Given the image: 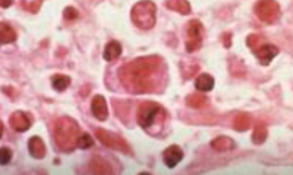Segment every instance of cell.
<instances>
[{"label":"cell","instance_id":"28","mask_svg":"<svg viewBox=\"0 0 293 175\" xmlns=\"http://www.w3.org/2000/svg\"><path fill=\"white\" fill-rule=\"evenodd\" d=\"M2 132H3V125H2V122H1V121H0V139H1Z\"/></svg>","mask_w":293,"mask_h":175},{"label":"cell","instance_id":"20","mask_svg":"<svg viewBox=\"0 0 293 175\" xmlns=\"http://www.w3.org/2000/svg\"><path fill=\"white\" fill-rule=\"evenodd\" d=\"M251 126V117L246 114H241L235 118L234 120V128L236 131L244 132L250 128Z\"/></svg>","mask_w":293,"mask_h":175},{"label":"cell","instance_id":"5","mask_svg":"<svg viewBox=\"0 0 293 175\" xmlns=\"http://www.w3.org/2000/svg\"><path fill=\"white\" fill-rule=\"evenodd\" d=\"M254 13L264 23H275L281 15V9L275 0H259L254 6Z\"/></svg>","mask_w":293,"mask_h":175},{"label":"cell","instance_id":"13","mask_svg":"<svg viewBox=\"0 0 293 175\" xmlns=\"http://www.w3.org/2000/svg\"><path fill=\"white\" fill-rule=\"evenodd\" d=\"M90 171L94 174H110L112 172L110 164L100 157H95L90 163Z\"/></svg>","mask_w":293,"mask_h":175},{"label":"cell","instance_id":"24","mask_svg":"<svg viewBox=\"0 0 293 175\" xmlns=\"http://www.w3.org/2000/svg\"><path fill=\"white\" fill-rule=\"evenodd\" d=\"M93 146V140L87 133H85L83 135H79L78 141H77V146H79L80 149H88Z\"/></svg>","mask_w":293,"mask_h":175},{"label":"cell","instance_id":"14","mask_svg":"<svg viewBox=\"0 0 293 175\" xmlns=\"http://www.w3.org/2000/svg\"><path fill=\"white\" fill-rule=\"evenodd\" d=\"M211 146L215 151L224 152L234 148L235 143L230 138H228V136H219V138L214 139L213 141L211 142Z\"/></svg>","mask_w":293,"mask_h":175},{"label":"cell","instance_id":"11","mask_svg":"<svg viewBox=\"0 0 293 175\" xmlns=\"http://www.w3.org/2000/svg\"><path fill=\"white\" fill-rule=\"evenodd\" d=\"M10 126L15 129L16 132H26L27 129H29L31 122L29 117L22 111H16L9 118Z\"/></svg>","mask_w":293,"mask_h":175},{"label":"cell","instance_id":"1","mask_svg":"<svg viewBox=\"0 0 293 175\" xmlns=\"http://www.w3.org/2000/svg\"><path fill=\"white\" fill-rule=\"evenodd\" d=\"M164 62L160 57H143L133 59L119 70V79L127 92L153 93L163 82Z\"/></svg>","mask_w":293,"mask_h":175},{"label":"cell","instance_id":"3","mask_svg":"<svg viewBox=\"0 0 293 175\" xmlns=\"http://www.w3.org/2000/svg\"><path fill=\"white\" fill-rule=\"evenodd\" d=\"M79 138V126L69 117L60 118L55 125V141L63 151H71L76 148Z\"/></svg>","mask_w":293,"mask_h":175},{"label":"cell","instance_id":"21","mask_svg":"<svg viewBox=\"0 0 293 175\" xmlns=\"http://www.w3.org/2000/svg\"><path fill=\"white\" fill-rule=\"evenodd\" d=\"M52 82H53V87H54V89L58 90V92H63V90L68 88L70 83H71V79H70V77L68 76L58 75L53 77Z\"/></svg>","mask_w":293,"mask_h":175},{"label":"cell","instance_id":"17","mask_svg":"<svg viewBox=\"0 0 293 175\" xmlns=\"http://www.w3.org/2000/svg\"><path fill=\"white\" fill-rule=\"evenodd\" d=\"M214 87V79L207 73H202L196 79V88L200 92H210Z\"/></svg>","mask_w":293,"mask_h":175},{"label":"cell","instance_id":"27","mask_svg":"<svg viewBox=\"0 0 293 175\" xmlns=\"http://www.w3.org/2000/svg\"><path fill=\"white\" fill-rule=\"evenodd\" d=\"M12 3L13 0H0V7H2V8H8Z\"/></svg>","mask_w":293,"mask_h":175},{"label":"cell","instance_id":"4","mask_svg":"<svg viewBox=\"0 0 293 175\" xmlns=\"http://www.w3.org/2000/svg\"><path fill=\"white\" fill-rule=\"evenodd\" d=\"M130 19L137 28L149 30L156 23V5L150 0H142L133 7Z\"/></svg>","mask_w":293,"mask_h":175},{"label":"cell","instance_id":"25","mask_svg":"<svg viewBox=\"0 0 293 175\" xmlns=\"http://www.w3.org/2000/svg\"><path fill=\"white\" fill-rule=\"evenodd\" d=\"M12 159V151L6 146L0 148V164L1 165H7Z\"/></svg>","mask_w":293,"mask_h":175},{"label":"cell","instance_id":"19","mask_svg":"<svg viewBox=\"0 0 293 175\" xmlns=\"http://www.w3.org/2000/svg\"><path fill=\"white\" fill-rule=\"evenodd\" d=\"M267 139V128L263 122H258L252 134V141L254 145H262Z\"/></svg>","mask_w":293,"mask_h":175},{"label":"cell","instance_id":"7","mask_svg":"<svg viewBox=\"0 0 293 175\" xmlns=\"http://www.w3.org/2000/svg\"><path fill=\"white\" fill-rule=\"evenodd\" d=\"M203 26L199 21L193 20L188 24V40H187L186 48L189 53L198 51L203 43Z\"/></svg>","mask_w":293,"mask_h":175},{"label":"cell","instance_id":"22","mask_svg":"<svg viewBox=\"0 0 293 175\" xmlns=\"http://www.w3.org/2000/svg\"><path fill=\"white\" fill-rule=\"evenodd\" d=\"M206 102V96L202 95V94H193V95L187 97V104L190 108H195V109H199V108L204 107Z\"/></svg>","mask_w":293,"mask_h":175},{"label":"cell","instance_id":"16","mask_svg":"<svg viewBox=\"0 0 293 175\" xmlns=\"http://www.w3.org/2000/svg\"><path fill=\"white\" fill-rule=\"evenodd\" d=\"M121 54H122L121 44H119L118 41L112 40L107 45V46H105L103 57H104V59H107V61L110 62V61H115L116 58H118V57Z\"/></svg>","mask_w":293,"mask_h":175},{"label":"cell","instance_id":"23","mask_svg":"<svg viewBox=\"0 0 293 175\" xmlns=\"http://www.w3.org/2000/svg\"><path fill=\"white\" fill-rule=\"evenodd\" d=\"M42 0H21V5L27 12H30L33 14L38 13L40 6H41Z\"/></svg>","mask_w":293,"mask_h":175},{"label":"cell","instance_id":"26","mask_svg":"<svg viewBox=\"0 0 293 175\" xmlns=\"http://www.w3.org/2000/svg\"><path fill=\"white\" fill-rule=\"evenodd\" d=\"M63 16H65V20L73 21L78 17V12H77V9L73 8V7H66L65 9V13H63Z\"/></svg>","mask_w":293,"mask_h":175},{"label":"cell","instance_id":"8","mask_svg":"<svg viewBox=\"0 0 293 175\" xmlns=\"http://www.w3.org/2000/svg\"><path fill=\"white\" fill-rule=\"evenodd\" d=\"M256 57L259 58L261 64L268 65L271 62L276 55L278 54V48L274 45H262L260 44L259 46L256 47L253 50Z\"/></svg>","mask_w":293,"mask_h":175},{"label":"cell","instance_id":"18","mask_svg":"<svg viewBox=\"0 0 293 175\" xmlns=\"http://www.w3.org/2000/svg\"><path fill=\"white\" fill-rule=\"evenodd\" d=\"M166 7L182 15H188L190 13V5L187 0H167Z\"/></svg>","mask_w":293,"mask_h":175},{"label":"cell","instance_id":"15","mask_svg":"<svg viewBox=\"0 0 293 175\" xmlns=\"http://www.w3.org/2000/svg\"><path fill=\"white\" fill-rule=\"evenodd\" d=\"M16 40V32L7 23H0V44H10Z\"/></svg>","mask_w":293,"mask_h":175},{"label":"cell","instance_id":"10","mask_svg":"<svg viewBox=\"0 0 293 175\" xmlns=\"http://www.w3.org/2000/svg\"><path fill=\"white\" fill-rule=\"evenodd\" d=\"M183 158L182 150L178 146H171L164 151V163L169 169L178 165Z\"/></svg>","mask_w":293,"mask_h":175},{"label":"cell","instance_id":"2","mask_svg":"<svg viewBox=\"0 0 293 175\" xmlns=\"http://www.w3.org/2000/svg\"><path fill=\"white\" fill-rule=\"evenodd\" d=\"M165 110L163 107L158 103L151 102H143L139 107L137 110V122L144 131H147L151 135H157L162 132L165 122Z\"/></svg>","mask_w":293,"mask_h":175},{"label":"cell","instance_id":"12","mask_svg":"<svg viewBox=\"0 0 293 175\" xmlns=\"http://www.w3.org/2000/svg\"><path fill=\"white\" fill-rule=\"evenodd\" d=\"M29 151L31 153V156H33L34 158H38V159L44 158L46 155V146L40 138L33 136V138L30 139Z\"/></svg>","mask_w":293,"mask_h":175},{"label":"cell","instance_id":"6","mask_svg":"<svg viewBox=\"0 0 293 175\" xmlns=\"http://www.w3.org/2000/svg\"><path fill=\"white\" fill-rule=\"evenodd\" d=\"M95 135H97L98 141L103 143L104 146H107L108 148L119 150V151L124 153L130 152V146L126 143L125 140L121 138L119 135L115 134V133H110L105 131V129L98 128L97 131H95Z\"/></svg>","mask_w":293,"mask_h":175},{"label":"cell","instance_id":"9","mask_svg":"<svg viewBox=\"0 0 293 175\" xmlns=\"http://www.w3.org/2000/svg\"><path fill=\"white\" fill-rule=\"evenodd\" d=\"M92 113L95 118L101 121H104L108 118V107L103 96H94L93 101H92Z\"/></svg>","mask_w":293,"mask_h":175}]
</instances>
